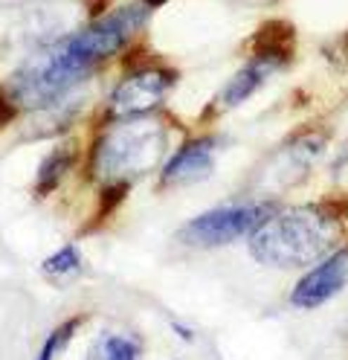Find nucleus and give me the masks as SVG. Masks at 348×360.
<instances>
[{
	"mask_svg": "<svg viewBox=\"0 0 348 360\" xmlns=\"http://www.w3.org/2000/svg\"><path fill=\"white\" fill-rule=\"evenodd\" d=\"M148 18L146 4H131L113 9L96 24H90L79 32H70L53 44H46L20 64V70L9 79L6 90L0 94L18 110H41L56 105L67 90H73L90 70L113 53H120L125 44L143 30Z\"/></svg>",
	"mask_w": 348,
	"mask_h": 360,
	"instance_id": "f257e3e1",
	"label": "nucleus"
},
{
	"mask_svg": "<svg viewBox=\"0 0 348 360\" xmlns=\"http://www.w3.org/2000/svg\"><path fill=\"white\" fill-rule=\"evenodd\" d=\"M340 224L322 207H293L270 215L250 238V250L270 267H305L334 247Z\"/></svg>",
	"mask_w": 348,
	"mask_h": 360,
	"instance_id": "f03ea898",
	"label": "nucleus"
},
{
	"mask_svg": "<svg viewBox=\"0 0 348 360\" xmlns=\"http://www.w3.org/2000/svg\"><path fill=\"white\" fill-rule=\"evenodd\" d=\"M166 151V128L148 114L125 117L99 140L93 151V172L105 184H128V180L151 172Z\"/></svg>",
	"mask_w": 348,
	"mask_h": 360,
	"instance_id": "7ed1b4c3",
	"label": "nucleus"
},
{
	"mask_svg": "<svg viewBox=\"0 0 348 360\" xmlns=\"http://www.w3.org/2000/svg\"><path fill=\"white\" fill-rule=\"evenodd\" d=\"M270 215H273V204H267V200L218 207L186 224L180 230V238L192 247H221L241 236H252Z\"/></svg>",
	"mask_w": 348,
	"mask_h": 360,
	"instance_id": "20e7f679",
	"label": "nucleus"
},
{
	"mask_svg": "<svg viewBox=\"0 0 348 360\" xmlns=\"http://www.w3.org/2000/svg\"><path fill=\"white\" fill-rule=\"evenodd\" d=\"M174 84V76L169 70H143L128 76L110 96V114L113 117H143L166 99L169 87Z\"/></svg>",
	"mask_w": 348,
	"mask_h": 360,
	"instance_id": "39448f33",
	"label": "nucleus"
},
{
	"mask_svg": "<svg viewBox=\"0 0 348 360\" xmlns=\"http://www.w3.org/2000/svg\"><path fill=\"white\" fill-rule=\"evenodd\" d=\"M345 279H348V250H340L328 262H322L311 274L302 276V282L290 294V302L296 308H316L322 302H328L337 290H342Z\"/></svg>",
	"mask_w": 348,
	"mask_h": 360,
	"instance_id": "423d86ee",
	"label": "nucleus"
},
{
	"mask_svg": "<svg viewBox=\"0 0 348 360\" xmlns=\"http://www.w3.org/2000/svg\"><path fill=\"white\" fill-rule=\"evenodd\" d=\"M215 140H192L186 143L162 169L166 186H189L198 180H206L215 172Z\"/></svg>",
	"mask_w": 348,
	"mask_h": 360,
	"instance_id": "0eeeda50",
	"label": "nucleus"
},
{
	"mask_svg": "<svg viewBox=\"0 0 348 360\" xmlns=\"http://www.w3.org/2000/svg\"><path fill=\"white\" fill-rule=\"evenodd\" d=\"M278 64H282V61H278L276 56H259V58H252L247 67H241V70L226 82V87L221 90L218 99H215V108L218 110H229V108L247 102L255 94V90H259L273 76V70H276Z\"/></svg>",
	"mask_w": 348,
	"mask_h": 360,
	"instance_id": "6e6552de",
	"label": "nucleus"
},
{
	"mask_svg": "<svg viewBox=\"0 0 348 360\" xmlns=\"http://www.w3.org/2000/svg\"><path fill=\"white\" fill-rule=\"evenodd\" d=\"M87 360H139V343L120 334H99L87 352Z\"/></svg>",
	"mask_w": 348,
	"mask_h": 360,
	"instance_id": "1a4fd4ad",
	"label": "nucleus"
},
{
	"mask_svg": "<svg viewBox=\"0 0 348 360\" xmlns=\"http://www.w3.org/2000/svg\"><path fill=\"white\" fill-rule=\"evenodd\" d=\"M82 270V256L73 244H64L56 256H50L44 262V274L53 279H64V276H76Z\"/></svg>",
	"mask_w": 348,
	"mask_h": 360,
	"instance_id": "9d476101",
	"label": "nucleus"
},
{
	"mask_svg": "<svg viewBox=\"0 0 348 360\" xmlns=\"http://www.w3.org/2000/svg\"><path fill=\"white\" fill-rule=\"evenodd\" d=\"M67 163H70V154H67V151H56L53 157H46L44 166H41V177H38V192H41V195L50 192V189L58 184L61 174H64V169H67Z\"/></svg>",
	"mask_w": 348,
	"mask_h": 360,
	"instance_id": "9b49d317",
	"label": "nucleus"
},
{
	"mask_svg": "<svg viewBox=\"0 0 348 360\" xmlns=\"http://www.w3.org/2000/svg\"><path fill=\"white\" fill-rule=\"evenodd\" d=\"M79 317L76 320H70V323H64L61 328H56L50 337H46V343H44V349H41V354L35 357V360H56V354L70 343V337H73V331L79 328Z\"/></svg>",
	"mask_w": 348,
	"mask_h": 360,
	"instance_id": "f8f14e48",
	"label": "nucleus"
},
{
	"mask_svg": "<svg viewBox=\"0 0 348 360\" xmlns=\"http://www.w3.org/2000/svg\"><path fill=\"white\" fill-rule=\"evenodd\" d=\"M232 4H238V6H273L276 0H232Z\"/></svg>",
	"mask_w": 348,
	"mask_h": 360,
	"instance_id": "ddd939ff",
	"label": "nucleus"
}]
</instances>
